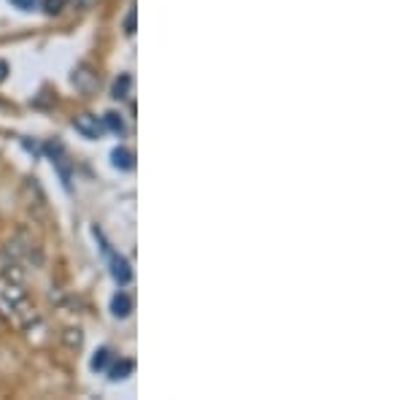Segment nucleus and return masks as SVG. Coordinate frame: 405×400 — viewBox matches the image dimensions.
<instances>
[{
    "instance_id": "0eeeda50",
    "label": "nucleus",
    "mask_w": 405,
    "mask_h": 400,
    "mask_svg": "<svg viewBox=\"0 0 405 400\" xmlns=\"http://www.w3.org/2000/svg\"><path fill=\"white\" fill-rule=\"evenodd\" d=\"M108 357H111V354H108V349H100V351L92 357V368H95V370H103V368L108 366Z\"/></svg>"
},
{
    "instance_id": "9b49d317",
    "label": "nucleus",
    "mask_w": 405,
    "mask_h": 400,
    "mask_svg": "<svg viewBox=\"0 0 405 400\" xmlns=\"http://www.w3.org/2000/svg\"><path fill=\"white\" fill-rule=\"evenodd\" d=\"M133 25H135V11H130V14H127V22H124L127 33H133Z\"/></svg>"
},
{
    "instance_id": "39448f33",
    "label": "nucleus",
    "mask_w": 405,
    "mask_h": 400,
    "mask_svg": "<svg viewBox=\"0 0 405 400\" xmlns=\"http://www.w3.org/2000/svg\"><path fill=\"white\" fill-rule=\"evenodd\" d=\"M133 368H135V366H133V360H124V363H119V366L111 370V379H114V382H119V379H124V376H127Z\"/></svg>"
},
{
    "instance_id": "f257e3e1",
    "label": "nucleus",
    "mask_w": 405,
    "mask_h": 400,
    "mask_svg": "<svg viewBox=\"0 0 405 400\" xmlns=\"http://www.w3.org/2000/svg\"><path fill=\"white\" fill-rule=\"evenodd\" d=\"M76 133H81L84 138H100L103 136V130H106V124L100 122L98 117H92V114H81V117H76Z\"/></svg>"
},
{
    "instance_id": "6e6552de",
    "label": "nucleus",
    "mask_w": 405,
    "mask_h": 400,
    "mask_svg": "<svg viewBox=\"0 0 405 400\" xmlns=\"http://www.w3.org/2000/svg\"><path fill=\"white\" fill-rule=\"evenodd\" d=\"M65 3L68 0H44V8H46V14H57V11L65 8Z\"/></svg>"
},
{
    "instance_id": "20e7f679",
    "label": "nucleus",
    "mask_w": 405,
    "mask_h": 400,
    "mask_svg": "<svg viewBox=\"0 0 405 400\" xmlns=\"http://www.w3.org/2000/svg\"><path fill=\"white\" fill-rule=\"evenodd\" d=\"M111 309H114L117 316H127V314L133 311V300L124 295V292H119V295H114V300H111Z\"/></svg>"
},
{
    "instance_id": "1a4fd4ad",
    "label": "nucleus",
    "mask_w": 405,
    "mask_h": 400,
    "mask_svg": "<svg viewBox=\"0 0 405 400\" xmlns=\"http://www.w3.org/2000/svg\"><path fill=\"white\" fill-rule=\"evenodd\" d=\"M127 87H130V76H122V79L114 84V98H124Z\"/></svg>"
},
{
    "instance_id": "423d86ee",
    "label": "nucleus",
    "mask_w": 405,
    "mask_h": 400,
    "mask_svg": "<svg viewBox=\"0 0 405 400\" xmlns=\"http://www.w3.org/2000/svg\"><path fill=\"white\" fill-rule=\"evenodd\" d=\"M106 127L108 130H114V133H124V122L119 120V114H106Z\"/></svg>"
},
{
    "instance_id": "9d476101",
    "label": "nucleus",
    "mask_w": 405,
    "mask_h": 400,
    "mask_svg": "<svg viewBox=\"0 0 405 400\" xmlns=\"http://www.w3.org/2000/svg\"><path fill=\"white\" fill-rule=\"evenodd\" d=\"M11 3L17 6L19 11H33V8L38 6V0H11Z\"/></svg>"
},
{
    "instance_id": "f8f14e48",
    "label": "nucleus",
    "mask_w": 405,
    "mask_h": 400,
    "mask_svg": "<svg viewBox=\"0 0 405 400\" xmlns=\"http://www.w3.org/2000/svg\"><path fill=\"white\" fill-rule=\"evenodd\" d=\"M3 76H6V63H0V82H3Z\"/></svg>"
},
{
    "instance_id": "7ed1b4c3",
    "label": "nucleus",
    "mask_w": 405,
    "mask_h": 400,
    "mask_svg": "<svg viewBox=\"0 0 405 400\" xmlns=\"http://www.w3.org/2000/svg\"><path fill=\"white\" fill-rule=\"evenodd\" d=\"M111 160H114V165H117V168H122V171H130V168L135 165V157H133L130 149H114Z\"/></svg>"
},
{
    "instance_id": "f03ea898",
    "label": "nucleus",
    "mask_w": 405,
    "mask_h": 400,
    "mask_svg": "<svg viewBox=\"0 0 405 400\" xmlns=\"http://www.w3.org/2000/svg\"><path fill=\"white\" fill-rule=\"evenodd\" d=\"M111 273H114V278L119 281V287H124V284H130V281H133L130 262L124 260V257H119V254H111Z\"/></svg>"
}]
</instances>
